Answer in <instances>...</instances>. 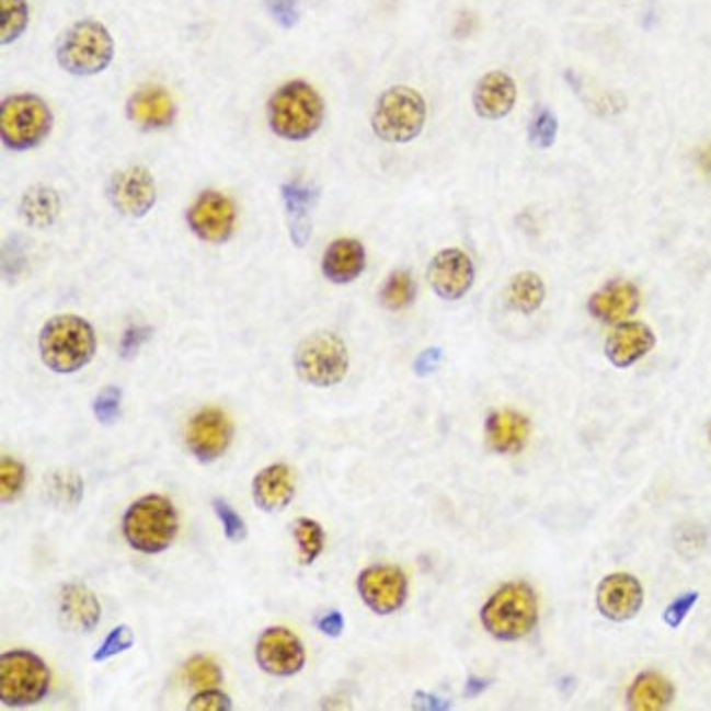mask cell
<instances>
[{"label": "cell", "instance_id": "cell-33", "mask_svg": "<svg viewBox=\"0 0 711 711\" xmlns=\"http://www.w3.org/2000/svg\"><path fill=\"white\" fill-rule=\"evenodd\" d=\"M184 675H186L188 686H193V688H197V690L217 688V686L221 684V679H223L219 666H217L213 660L204 657V655H195V657H191V660L186 662V666H184Z\"/></svg>", "mask_w": 711, "mask_h": 711}, {"label": "cell", "instance_id": "cell-2", "mask_svg": "<svg viewBox=\"0 0 711 711\" xmlns=\"http://www.w3.org/2000/svg\"><path fill=\"white\" fill-rule=\"evenodd\" d=\"M42 364L57 375H72L85 368L96 353V335L88 320L64 313L50 318L37 337Z\"/></svg>", "mask_w": 711, "mask_h": 711}, {"label": "cell", "instance_id": "cell-43", "mask_svg": "<svg viewBox=\"0 0 711 711\" xmlns=\"http://www.w3.org/2000/svg\"><path fill=\"white\" fill-rule=\"evenodd\" d=\"M443 359H445V353H443L440 346L425 348V351L414 359V372H416L418 377L425 379V377L434 375V372L440 368Z\"/></svg>", "mask_w": 711, "mask_h": 711}, {"label": "cell", "instance_id": "cell-44", "mask_svg": "<svg viewBox=\"0 0 711 711\" xmlns=\"http://www.w3.org/2000/svg\"><path fill=\"white\" fill-rule=\"evenodd\" d=\"M316 627L326 635V638H340L344 631V618L340 611H329L322 618L316 620Z\"/></svg>", "mask_w": 711, "mask_h": 711}, {"label": "cell", "instance_id": "cell-19", "mask_svg": "<svg viewBox=\"0 0 711 711\" xmlns=\"http://www.w3.org/2000/svg\"><path fill=\"white\" fill-rule=\"evenodd\" d=\"M517 103V81L504 70H491L480 77L473 90V107L480 118L502 121Z\"/></svg>", "mask_w": 711, "mask_h": 711}, {"label": "cell", "instance_id": "cell-29", "mask_svg": "<svg viewBox=\"0 0 711 711\" xmlns=\"http://www.w3.org/2000/svg\"><path fill=\"white\" fill-rule=\"evenodd\" d=\"M416 298V283L408 270L392 272L381 285L379 300L388 311H403Z\"/></svg>", "mask_w": 711, "mask_h": 711}, {"label": "cell", "instance_id": "cell-18", "mask_svg": "<svg viewBox=\"0 0 711 711\" xmlns=\"http://www.w3.org/2000/svg\"><path fill=\"white\" fill-rule=\"evenodd\" d=\"M657 344L655 331L644 322L624 320L616 324L605 342V355L616 368H631L644 359Z\"/></svg>", "mask_w": 711, "mask_h": 711}, {"label": "cell", "instance_id": "cell-7", "mask_svg": "<svg viewBox=\"0 0 711 711\" xmlns=\"http://www.w3.org/2000/svg\"><path fill=\"white\" fill-rule=\"evenodd\" d=\"M53 129L48 103L33 92H20L0 103V138L9 151H31L39 147Z\"/></svg>", "mask_w": 711, "mask_h": 711}, {"label": "cell", "instance_id": "cell-12", "mask_svg": "<svg viewBox=\"0 0 711 711\" xmlns=\"http://www.w3.org/2000/svg\"><path fill=\"white\" fill-rule=\"evenodd\" d=\"M357 592L370 611L392 616L408 603V576L397 565H372L359 574Z\"/></svg>", "mask_w": 711, "mask_h": 711}, {"label": "cell", "instance_id": "cell-3", "mask_svg": "<svg viewBox=\"0 0 711 711\" xmlns=\"http://www.w3.org/2000/svg\"><path fill=\"white\" fill-rule=\"evenodd\" d=\"M484 631L500 642L528 638L539 622V600L528 583H506L482 607Z\"/></svg>", "mask_w": 711, "mask_h": 711}, {"label": "cell", "instance_id": "cell-45", "mask_svg": "<svg viewBox=\"0 0 711 711\" xmlns=\"http://www.w3.org/2000/svg\"><path fill=\"white\" fill-rule=\"evenodd\" d=\"M414 710L447 711L451 710V703L436 697V695H429V692H416L414 695Z\"/></svg>", "mask_w": 711, "mask_h": 711}, {"label": "cell", "instance_id": "cell-47", "mask_svg": "<svg viewBox=\"0 0 711 711\" xmlns=\"http://www.w3.org/2000/svg\"><path fill=\"white\" fill-rule=\"evenodd\" d=\"M701 162H703V167L708 169L711 173V147H708L706 151H703V156H701Z\"/></svg>", "mask_w": 711, "mask_h": 711}, {"label": "cell", "instance_id": "cell-46", "mask_svg": "<svg viewBox=\"0 0 711 711\" xmlns=\"http://www.w3.org/2000/svg\"><path fill=\"white\" fill-rule=\"evenodd\" d=\"M491 681L489 679H480V677H469L467 686H465V697L467 699H478L480 695H484L489 690Z\"/></svg>", "mask_w": 711, "mask_h": 711}, {"label": "cell", "instance_id": "cell-34", "mask_svg": "<svg viewBox=\"0 0 711 711\" xmlns=\"http://www.w3.org/2000/svg\"><path fill=\"white\" fill-rule=\"evenodd\" d=\"M26 480V469L11 456H2L0 460V497L2 504H11L20 497Z\"/></svg>", "mask_w": 711, "mask_h": 711}, {"label": "cell", "instance_id": "cell-42", "mask_svg": "<svg viewBox=\"0 0 711 711\" xmlns=\"http://www.w3.org/2000/svg\"><path fill=\"white\" fill-rule=\"evenodd\" d=\"M151 326H129L118 344V355L121 359H131L136 357V353L142 348V344H147V340L151 337Z\"/></svg>", "mask_w": 711, "mask_h": 711}, {"label": "cell", "instance_id": "cell-48", "mask_svg": "<svg viewBox=\"0 0 711 711\" xmlns=\"http://www.w3.org/2000/svg\"><path fill=\"white\" fill-rule=\"evenodd\" d=\"M710 438H711V427H710Z\"/></svg>", "mask_w": 711, "mask_h": 711}, {"label": "cell", "instance_id": "cell-15", "mask_svg": "<svg viewBox=\"0 0 711 711\" xmlns=\"http://www.w3.org/2000/svg\"><path fill=\"white\" fill-rule=\"evenodd\" d=\"M232 443V423L226 412L217 408L199 410L186 427V445L191 454L208 465L219 460Z\"/></svg>", "mask_w": 711, "mask_h": 711}, {"label": "cell", "instance_id": "cell-24", "mask_svg": "<svg viewBox=\"0 0 711 711\" xmlns=\"http://www.w3.org/2000/svg\"><path fill=\"white\" fill-rule=\"evenodd\" d=\"M366 270V248L357 239H335L322 256V274L335 285H348Z\"/></svg>", "mask_w": 711, "mask_h": 711}, {"label": "cell", "instance_id": "cell-22", "mask_svg": "<svg viewBox=\"0 0 711 711\" xmlns=\"http://www.w3.org/2000/svg\"><path fill=\"white\" fill-rule=\"evenodd\" d=\"M530 429V418L526 414L517 410H495L486 418V443L495 454H519L528 445Z\"/></svg>", "mask_w": 711, "mask_h": 711}, {"label": "cell", "instance_id": "cell-17", "mask_svg": "<svg viewBox=\"0 0 711 711\" xmlns=\"http://www.w3.org/2000/svg\"><path fill=\"white\" fill-rule=\"evenodd\" d=\"M129 123L140 131H158L173 125L177 107L173 96L160 85L138 88L125 105Z\"/></svg>", "mask_w": 711, "mask_h": 711}, {"label": "cell", "instance_id": "cell-21", "mask_svg": "<svg viewBox=\"0 0 711 711\" xmlns=\"http://www.w3.org/2000/svg\"><path fill=\"white\" fill-rule=\"evenodd\" d=\"M280 197L289 217V237L296 248H305L311 239V213L320 199V188L300 180H291L280 186Z\"/></svg>", "mask_w": 711, "mask_h": 711}, {"label": "cell", "instance_id": "cell-23", "mask_svg": "<svg viewBox=\"0 0 711 711\" xmlns=\"http://www.w3.org/2000/svg\"><path fill=\"white\" fill-rule=\"evenodd\" d=\"M294 493H296L294 471L283 462L265 467L252 480V497L263 513L285 511L291 504Z\"/></svg>", "mask_w": 711, "mask_h": 711}, {"label": "cell", "instance_id": "cell-5", "mask_svg": "<svg viewBox=\"0 0 711 711\" xmlns=\"http://www.w3.org/2000/svg\"><path fill=\"white\" fill-rule=\"evenodd\" d=\"M177 511L162 495H145L123 515L125 541L142 554L164 552L177 537Z\"/></svg>", "mask_w": 711, "mask_h": 711}, {"label": "cell", "instance_id": "cell-4", "mask_svg": "<svg viewBox=\"0 0 711 711\" xmlns=\"http://www.w3.org/2000/svg\"><path fill=\"white\" fill-rule=\"evenodd\" d=\"M57 64L74 77H92L103 72L114 59V39L103 22L77 20L59 37Z\"/></svg>", "mask_w": 711, "mask_h": 711}, {"label": "cell", "instance_id": "cell-35", "mask_svg": "<svg viewBox=\"0 0 711 711\" xmlns=\"http://www.w3.org/2000/svg\"><path fill=\"white\" fill-rule=\"evenodd\" d=\"M557 136H559V118L554 116L552 110H541L528 127V138L532 147L550 149L557 142Z\"/></svg>", "mask_w": 711, "mask_h": 711}, {"label": "cell", "instance_id": "cell-6", "mask_svg": "<svg viewBox=\"0 0 711 711\" xmlns=\"http://www.w3.org/2000/svg\"><path fill=\"white\" fill-rule=\"evenodd\" d=\"M427 123V101L410 85H392L379 94L372 110V131L392 145H405L421 136Z\"/></svg>", "mask_w": 711, "mask_h": 711}, {"label": "cell", "instance_id": "cell-28", "mask_svg": "<svg viewBox=\"0 0 711 711\" xmlns=\"http://www.w3.org/2000/svg\"><path fill=\"white\" fill-rule=\"evenodd\" d=\"M546 302V283L537 272H519L506 287V305L519 313H535Z\"/></svg>", "mask_w": 711, "mask_h": 711}, {"label": "cell", "instance_id": "cell-41", "mask_svg": "<svg viewBox=\"0 0 711 711\" xmlns=\"http://www.w3.org/2000/svg\"><path fill=\"white\" fill-rule=\"evenodd\" d=\"M191 711H230L232 710V701L228 699V695L208 688V690H199L191 703H188Z\"/></svg>", "mask_w": 711, "mask_h": 711}, {"label": "cell", "instance_id": "cell-20", "mask_svg": "<svg viewBox=\"0 0 711 711\" xmlns=\"http://www.w3.org/2000/svg\"><path fill=\"white\" fill-rule=\"evenodd\" d=\"M642 302L640 289L629 280H611L592 294L587 309L605 324H620L638 313Z\"/></svg>", "mask_w": 711, "mask_h": 711}, {"label": "cell", "instance_id": "cell-31", "mask_svg": "<svg viewBox=\"0 0 711 711\" xmlns=\"http://www.w3.org/2000/svg\"><path fill=\"white\" fill-rule=\"evenodd\" d=\"M291 535L298 543L300 550V563L311 565L324 550V530L316 519L309 517H298L294 521Z\"/></svg>", "mask_w": 711, "mask_h": 711}, {"label": "cell", "instance_id": "cell-30", "mask_svg": "<svg viewBox=\"0 0 711 711\" xmlns=\"http://www.w3.org/2000/svg\"><path fill=\"white\" fill-rule=\"evenodd\" d=\"M46 493L50 504L59 508H74L83 495V482L72 471H55L46 480Z\"/></svg>", "mask_w": 711, "mask_h": 711}, {"label": "cell", "instance_id": "cell-25", "mask_svg": "<svg viewBox=\"0 0 711 711\" xmlns=\"http://www.w3.org/2000/svg\"><path fill=\"white\" fill-rule=\"evenodd\" d=\"M59 613L64 624L79 633H90L101 620V605L96 596L79 583H68L59 594Z\"/></svg>", "mask_w": 711, "mask_h": 711}, {"label": "cell", "instance_id": "cell-36", "mask_svg": "<svg viewBox=\"0 0 711 711\" xmlns=\"http://www.w3.org/2000/svg\"><path fill=\"white\" fill-rule=\"evenodd\" d=\"M213 508H215V515L219 517V521L223 526L226 539L232 541V543H241L248 537V528H245L243 517L221 497L213 500Z\"/></svg>", "mask_w": 711, "mask_h": 711}, {"label": "cell", "instance_id": "cell-10", "mask_svg": "<svg viewBox=\"0 0 711 711\" xmlns=\"http://www.w3.org/2000/svg\"><path fill=\"white\" fill-rule=\"evenodd\" d=\"M105 195L118 215L140 219L156 206L158 188L151 171L147 167L134 164L112 173L105 186Z\"/></svg>", "mask_w": 711, "mask_h": 711}, {"label": "cell", "instance_id": "cell-16", "mask_svg": "<svg viewBox=\"0 0 711 711\" xmlns=\"http://www.w3.org/2000/svg\"><path fill=\"white\" fill-rule=\"evenodd\" d=\"M596 605L611 622L633 620L644 605V587L633 574H609L600 581Z\"/></svg>", "mask_w": 711, "mask_h": 711}, {"label": "cell", "instance_id": "cell-14", "mask_svg": "<svg viewBox=\"0 0 711 711\" xmlns=\"http://www.w3.org/2000/svg\"><path fill=\"white\" fill-rule=\"evenodd\" d=\"M427 280L438 298L454 302L471 291L475 283V265L465 250L445 248L429 261Z\"/></svg>", "mask_w": 711, "mask_h": 711}, {"label": "cell", "instance_id": "cell-40", "mask_svg": "<svg viewBox=\"0 0 711 711\" xmlns=\"http://www.w3.org/2000/svg\"><path fill=\"white\" fill-rule=\"evenodd\" d=\"M699 603V592H688L684 596H679L677 600H673L666 611H664V622L670 627V629H679L686 618L690 616V611L695 609V605Z\"/></svg>", "mask_w": 711, "mask_h": 711}, {"label": "cell", "instance_id": "cell-32", "mask_svg": "<svg viewBox=\"0 0 711 711\" xmlns=\"http://www.w3.org/2000/svg\"><path fill=\"white\" fill-rule=\"evenodd\" d=\"M28 26L26 0H0V44H13Z\"/></svg>", "mask_w": 711, "mask_h": 711}, {"label": "cell", "instance_id": "cell-37", "mask_svg": "<svg viewBox=\"0 0 711 711\" xmlns=\"http://www.w3.org/2000/svg\"><path fill=\"white\" fill-rule=\"evenodd\" d=\"M121 399H123V392L116 386H105L94 397L92 412H94V416H96V421L101 425H112L118 418V414H121Z\"/></svg>", "mask_w": 711, "mask_h": 711}, {"label": "cell", "instance_id": "cell-38", "mask_svg": "<svg viewBox=\"0 0 711 711\" xmlns=\"http://www.w3.org/2000/svg\"><path fill=\"white\" fill-rule=\"evenodd\" d=\"M131 646H134V635H131V631L125 624H121V627H116L103 640V644L99 646V651L92 655V662H107V660H112V657L129 651Z\"/></svg>", "mask_w": 711, "mask_h": 711}, {"label": "cell", "instance_id": "cell-39", "mask_svg": "<svg viewBox=\"0 0 711 711\" xmlns=\"http://www.w3.org/2000/svg\"><path fill=\"white\" fill-rule=\"evenodd\" d=\"M263 7L283 28H294L300 20V0H263Z\"/></svg>", "mask_w": 711, "mask_h": 711}, {"label": "cell", "instance_id": "cell-11", "mask_svg": "<svg viewBox=\"0 0 711 711\" xmlns=\"http://www.w3.org/2000/svg\"><path fill=\"white\" fill-rule=\"evenodd\" d=\"M191 232L206 243H226L234 234L237 206L219 191H204L186 210Z\"/></svg>", "mask_w": 711, "mask_h": 711}, {"label": "cell", "instance_id": "cell-27", "mask_svg": "<svg viewBox=\"0 0 711 711\" xmlns=\"http://www.w3.org/2000/svg\"><path fill=\"white\" fill-rule=\"evenodd\" d=\"M675 699V686L660 673H642L629 688L627 701L635 711H662L670 708Z\"/></svg>", "mask_w": 711, "mask_h": 711}, {"label": "cell", "instance_id": "cell-8", "mask_svg": "<svg viewBox=\"0 0 711 711\" xmlns=\"http://www.w3.org/2000/svg\"><path fill=\"white\" fill-rule=\"evenodd\" d=\"M348 366V348L333 331H316L307 335L294 353L298 377L313 388L337 386L346 377Z\"/></svg>", "mask_w": 711, "mask_h": 711}, {"label": "cell", "instance_id": "cell-26", "mask_svg": "<svg viewBox=\"0 0 711 711\" xmlns=\"http://www.w3.org/2000/svg\"><path fill=\"white\" fill-rule=\"evenodd\" d=\"M59 210H61L59 193L46 184L28 186L22 193V199L18 206L20 219L35 230H44V228L53 226L55 219L59 217Z\"/></svg>", "mask_w": 711, "mask_h": 711}, {"label": "cell", "instance_id": "cell-1", "mask_svg": "<svg viewBox=\"0 0 711 711\" xmlns=\"http://www.w3.org/2000/svg\"><path fill=\"white\" fill-rule=\"evenodd\" d=\"M324 114V99L302 79L283 83L267 101L270 129L278 138L291 142L309 140L322 127Z\"/></svg>", "mask_w": 711, "mask_h": 711}, {"label": "cell", "instance_id": "cell-9", "mask_svg": "<svg viewBox=\"0 0 711 711\" xmlns=\"http://www.w3.org/2000/svg\"><path fill=\"white\" fill-rule=\"evenodd\" d=\"M46 664L28 651H11L0 657V701L4 708H28L48 695Z\"/></svg>", "mask_w": 711, "mask_h": 711}, {"label": "cell", "instance_id": "cell-13", "mask_svg": "<svg viewBox=\"0 0 711 711\" xmlns=\"http://www.w3.org/2000/svg\"><path fill=\"white\" fill-rule=\"evenodd\" d=\"M256 664L272 677H294L305 668V646L285 627H272L261 633L254 649Z\"/></svg>", "mask_w": 711, "mask_h": 711}]
</instances>
